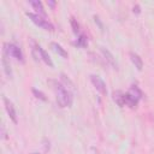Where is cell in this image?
Masks as SVG:
<instances>
[{"label": "cell", "instance_id": "1", "mask_svg": "<svg viewBox=\"0 0 154 154\" xmlns=\"http://www.w3.org/2000/svg\"><path fill=\"white\" fill-rule=\"evenodd\" d=\"M51 84L53 85V89L57 95V102L60 107H70L72 105V94L69 89H66L61 83L57 81H51Z\"/></svg>", "mask_w": 154, "mask_h": 154}, {"label": "cell", "instance_id": "2", "mask_svg": "<svg viewBox=\"0 0 154 154\" xmlns=\"http://www.w3.org/2000/svg\"><path fill=\"white\" fill-rule=\"evenodd\" d=\"M26 16H28V17L31 19V22L35 23L37 26H40V28H42V29H45V30H47V31H54V25H53L51 22H48L47 19H45L43 17H41V16L36 14V13H31V12H26Z\"/></svg>", "mask_w": 154, "mask_h": 154}, {"label": "cell", "instance_id": "3", "mask_svg": "<svg viewBox=\"0 0 154 154\" xmlns=\"http://www.w3.org/2000/svg\"><path fill=\"white\" fill-rule=\"evenodd\" d=\"M4 52H5V54H8L12 58H14L17 61L24 63L23 53H22V51H20V48L18 46H16L13 43H5L4 45Z\"/></svg>", "mask_w": 154, "mask_h": 154}, {"label": "cell", "instance_id": "4", "mask_svg": "<svg viewBox=\"0 0 154 154\" xmlns=\"http://www.w3.org/2000/svg\"><path fill=\"white\" fill-rule=\"evenodd\" d=\"M90 81L93 83V85L96 88V90L102 94V95H106L107 94V88H106V84L105 82L102 81V78L100 76H96V75H91L90 76Z\"/></svg>", "mask_w": 154, "mask_h": 154}, {"label": "cell", "instance_id": "5", "mask_svg": "<svg viewBox=\"0 0 154 154\" xmlns=\"http://www.w3.org/2000/svg\"><path fill=\"white\" fill-rule=\"evenodd\" d=\"M4 103H5L6 112H7V114L10 116L11 120H12L13 123H17V113H16V108H14L12 101H10L7 97H4Z\"/></svg>", "mask_w": 154, "mask_h": 154}, {"label": "cell", "instance_id": "6", "mask_svg": "<svg viewBox=\"0 0 154 154\" xmlns=\"http://www.w3.org/2000/svg\"><path fill=\"white\" fill-rule=\"evenodd\" d=\"M138 103V99L136 96H134L130 93H124V105H128L131 108H135Z\"/></svg>", "mask_w": 154, "mask_h": 154}, {"label": "cell", "instance_id": "7", "mask_svg": "<svg viewBox=\"0 0 154 154\" xmlns=\"http://www.w3.org/2000/svg\"><path fill=\"white\" fill-rule=\"evenodd\" d=\"M36 49H37V52H38V54H40V58L49 66V67H53L54 65H53V61H52V59L49 58V55L47 54V52L41 47V46H38V45H36Z\"/></svg>", "mask_w": 154, "mask_h": 154}, {"label": "cell", "instance_id": "8", "mask_svg": "<svg viewBox=\"0 0 154 154\" xmlns=\"http://www.w3.org/2000/svg\"><path fill=\"white\" fill-rule=\"evenodd\" d=\"M130 59H131V61H132V64L135 65V67L137 69V70H142V67H143V61H142V58L137 54V53H134V52H130Z\"/></svg>", "mask_w": 154, "mask_h": 154}, {"label": "cell", "instance_id": "9", "mask_svg": "<svg viewBox=\"0 0 154 154\" xmlns=\"http://www.w3.org/2000/svg\"><path fill=\"white\" fill-rule=\"evenodd\" d=\"M51 48H52V51L53 52H55L57 54H59L60 57H63V58H67V52L59 45V43H57V42H52L51 43Z\"/></svg>", "mask_w": 154, "mask_h": 154}, {"label": "cell", "instance_id": "10", "mask_svg": "<svg viewBox=\"0 0 154 154\" xmlns=\"http://www.w3.org/2000/svg\"><path fill=\"white\" fill-rule=\"evenodd\" d=\"M30 5H31V6L34 7V10H36L41 16L46 17V11H45L43 5H42L41 1H38V0H31V1H30Z\"/></svg>", "mask_w": 154, "mask_h": 154}, {"label": "cell", "instance_id": "11", "mask_svg": "<svg viewBox=\"0 0 154 154\" xmlns=\"http://www.w3.org/2000/svg\"><path fill=\"white\" fill-rule=\"evenodd\" d=\"M113 100L116 101V103L120 107L124 106V93L120 91V90H117V91H113Z\"/></svg>", "mask_w": 154, "mask_h": 154}, {"label": "cell", "instance_id": "12", "mask_svg": "<svg viewBox=\"0 0 154 154\" xmlns=\"http://www.w3.org/2000/svg\"><path fill=\"white\" fill-rule=\"evenodd\" d=\"M101 52H102V54L106 57V59H107V61L113 66V67H117V64H116V60H114V58H113V55L111 54V52L109 51H107L106 48H103V47H101Z\"/></svg>", "mask_w": 154, "mask_h": 154}, {"label": "cell", "instance_id": "13", "mask_svg": "<svg viewBox=\"0 0 154 154\" xmlns=\"http://www.w3.org/2000/svg\"><path fill=\"white\" fill-rule=\"evenodd\" d=\"M129 93H130V94H132L134 96H136L137 99H141V97H142V91H141L136 85H132Z\"/></svg>", "mask_w": 154, "mask_h": 154}, {"label": "cell", "instance_id": "14", "mask_svg": "<svg viewBox=\"0 0 154 154\" xmlns=\"http://www.w3.org/2000/svg\"><path fill=\"white\" fill-rule=\"evenodd\" d=\"M70 22H71V26H72L73 32H75V34H78V32H79V24L77 23L76 18H75V17H71Z\"/></svg>", "mask_w": 154, "mask_h": 154}, {"label": "cell", "instance_id": "15", "mask_svg": "<svg viewBox=\"0 0 154 154\" xmlns=\"http://www.w3.org/2000/svg\"><path fill=\"white\" fill-rule=\"evenodd\" d=\"M77 46H81V47H85L88 45V41H87V36L85 35H81L76 42Z\"/></svg>", "mask_w": 154, "mask_h": 154}, {"label": "cell", "instance_id": "16", "mask_svg": "<svg viewBox=\"0 0 154 154\" xmlns=\"http://www.w3.org/2000/svg\"><path fill=\"white\" fill-rule=\"evenodd\" d=\"M32 93H34V95H35L37 99H40V100H42V101H46V100H47L46 95H45L42 91H40V90H37V89L32 88Z\"/></svg>", "mask_w": 154, "mask_h": 154}, {"label": "cell", "instance_id": "17", "mask_svg": "<svg viewBox=\"0 0 154 154\" xmlns=\"http://www.w3.org/2000/svg\"><path fill=\"white\" fill-rule=\"evenodd\" d=\"M2 64H4V67H5L6 75L11 77V69H10V65L7 64V60H6V57H5V55H4V58H2Z\"/></svg>", "mask_w": 154, "mask_h": 154}, {"label": "cell", "instance_id": "18", "mask_svg": "<svg viewBox=\"0 0 154 154\" xmlns=\"http://www.w3.org/2000/svg\"><path fill=\"white\" fill-rule=\"evenodd\" d=\"M134 12H136V13H140V6H138V5L134 6Z\"/></svg>", "mask_w": 154, "mask_h": 154}, {"label": "cell", "instance_id": "19", "mask_svg": "<svg viewBox=\"0 0 154 154\" xmlns=\"http://www.w3.org/2000/svg\"><path fill=\"white\" fill-rule=\"evenodd\" d=\"M48 5H51V6H54V2H53V1H48Z\"/></svg>", "mask_w": 154, "mask_h": 154}, {"label": "cell", "instance_id": "20", "mask_svg": "<svg viewBox=\"0 0 154 154\" xmlns=\"http://www.w3.org/2000/svg\"><path fill=\"white\" fill-rule=\"evenodd\" d=\"M32 154H38V153H32Z\"/></svg>", "mask_w": 154, "mask_h": 154}]
</instances>
